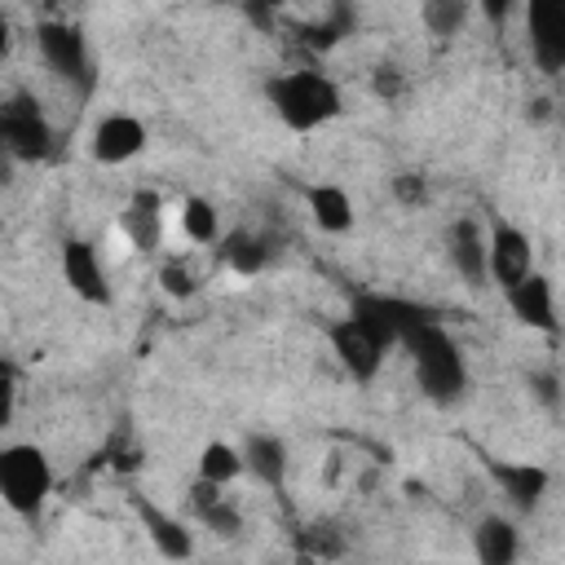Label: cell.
I'll return each mask as SVG.
<instances>
[{"label":"cell","mask_w":565,"mask_h":565,"mask_svg":"<svg viewBox=\"0 0 565 565\" xmlns=\"http://www.w3.org/2000/svg\"><path fill=\"white\" fill-rule=\"evenodd\" d=\"M243 472V450H234V446H225V441H207L203 450H199V477H207V481H234Z\"/></svg>","instance_id":"22"},{"label":"cell","mask_w":565,"mask_h":565,"mask_svg":"<svg viewBox=\"0 0 565 565\" xmlns=\"http://www.w3.org/2000/svg\"><path fill=\"white\" fill-rule=\"evenodd\" d=\"M53 490V463L40 446L13 441L0 450V494L18 516H35Z\"/></svg>","instance_id":"3"},{"label":"cell","mask_w":565,"mask_h":565,"mask_svg":"<svg viewBox=\"0 0 565 565\" xmlns=\"http://www.w3.org/2000/svg\"><path fill=\"white\" fill-rule=\"evenodd\" d=\"M252 4H265V9H274V13H278V9H282V4H291V0H252Z\"/></svg>","instance_id":"30"},{"label":"cell","mask_w":565,"mask_h":565,"mask_svg":"<svg viewBox=\"0 0 565 565\" xmlns=\"http://www.w3.org/2000/svg\"><path fill=\"white\" fill-rule=\"evenodd\" d=\"M525 274H534L530 238H525L516 225H494V234H490V278L508 291V287H516Z\"/></svg>","instance_id":"12"},{"label":"cell","mask_w":565,"mask_h":565,"mask_svg":"<svg viewBox=\"0 0 565 565\" xmlns=\"http://www.w3.org/2000/svg\"><path fill=\"white\" fill-rule=\"evenodd\" d=\"M327 340H331V353H335V362L358 380V384H366V380H375L380 375V366H384V344L371 335V327H362L353 313L349 318H340V322H331L327 327Z\"/></svg>","instance_id":"8"},{"label":"cell","mask_w":565,"mask_h":565,"mask_svg":"<svg viewBox=\"0 0 565 565\" xmlns=\"http://www.w3.org/2000/svg\"><path fill=\"white\" fill-rule=\"evenodd\" d=\"M446 256L459 269V278L468 287H486L490 282V243L481 238L477 221H455L446 230Z\"/></svg>","instance_id":"11"},{"label":"cell","mask_w":565,"mask_h":565,"mask_svg":"<svg viewBox=\"0 0 565 565\" xmlns=\"http://www.w3.org/2000/svg\"><path fill=\"white\" fill-rule=\"evenodd\" d=\"M159 282H163V291H168V296H177V300H185V296H194V291H199L194 274H190L181 260H168V265L159 269Z\"/></svg>","instance_id":"25"},{"label":"cell","mask_w":565,"mask_h":565,"mask_svg":"<svg viewBox=\"0 0 565 565\" xmlns=\"http://www.w3.org/2000/svg\"><path fill=\"white\" fill-rule=\"evenodd\" d=\"M243 468L256 477V481H265V486H282V477H287V446L278 441V437H269V433H252L247 441H243Z\"/></svg>","instance_id":"16"},{"label":"cell","mask_w":565,"mask_h":565,"mask_svg":"<svg viewBox=\"0 0 565 565\" xmlns=\"http://www.w3.org/2000/svg\"><path fill=\"white\" fill-rule=\"evenodd\" d=\"M393 194H397L406 207H419V203L428 199V185H424V177H415V172H397V177H393Z\"/></svg>","instance_id":"26"},{"label":"cell","mask_w":565,"mask_h":565,"mask_svg":"<svg viewBox=\"0 0 565 565\" xmlns=\"http://www.w3.org/2000/svg\"><path fill=\"white\" fill-rule=\"evenodd\" d=\"M137 516L146 521V530H150L159 556H168V561H185V556H194V539H190V530H185L181 521H172L168 512H159L154 503H141V499H137Z\"/></svg>","instance_id":"18"},{"label":"cell","mask_w":565,"mask_h":565,"mask_svg":"<svg viewBox=\"0 0 565 565\" xmlns=\"http://www.w3.org/2000/svg\"><path fill=\"white\" fill-rule=\"evenodd\" d=\"M402 349L411 353V366H415L419 393H424L428 402L450 406V402H459V397H463V388H468V366H463L459 344L441 331V322H437V318H433V322H424V327H415V331L402 340Z\"/></svg>","instance_id":"1"},{"label":"cell","mask_w":565,"mask_h":565,"mask_svg":"<svg viewBox=\"0 0 565 565\" xmlns=\"http://www.w3.org/2000/svg\"><path fill=\"white\" fill-rule=\"evenodd\" d=\"M0 141L22 163H35L53 150V128H49V119H44V110L31 93H13L0 106Z\"/></svg>","instance_id":"4"},{"label":"cell","mask_w":565,"mask_h":565,"mask_svg":"<svg viewBox=\"0 0 565 565\" xmlns=\"http://www.w3.org/2000/svg\"><path fill=\"white\" fill-rule=\"evenodd\" d=\"M371 88H375V97H402L406 93V79H402V71L397 66H380L375 75H371Z\"/></svg>","instance_id":"27"},{"label":"cell","mask_w":565,"mask_h":565,"mask_svg":"<svg viewBox=\"0 0 565 565\" xmlns=\"http://www.w3.org/2000/svg\"><path fill=\"white\" fill-rule=\"evenodd\" d=\"M221 256H225V265H230L234 274H243V278H252V274H260V269L269 265V243H265L260 234H247V230H234V234L225 238V247H221Z\"/></svg>","instance_id":"20"},{"label":"cell","mask_w":565,"mask_h":565,"mask_svg":"<svg viewBox=\"0 0 565 565\" xmlns=\"http://www.w3.org/2000/svg\"><path fill=\"white\" fill-rule=\"evenodd\" d=\"M468 4L472 0H424V26L433 35H455L468 22Z\"/></svg>","instance_id":"24"},{"label":"cell","mask_w":565,"mask_h":565,"mask_svg":"<svg viewBox=\"0 0 565 565\" xmlns=\"http://www.w3.org/2000/svg\"><path fill=\"white\" fill-rule=\"evenodd\" d=\"M146 150V124L132 119V115H106L97 119L93 128V159L115 168V163H128L132 154Z\"/></svg>","instance_id":"10"},{"label":"cell","mask_w":565,"mask_h":565,"mask_svg":"<svg viewBox=\"0 0 565 565\" xmlns=\"http://www.w3.org/2000/svg\"><path fill=\"white\" fill-rule=\"evenodd\" d=\"M305 199H309V216L318 230H327V234L353 230V199L344 194V185H309Z\"/></svg>","instance_id":"17"},{"label":"cell","mask_w":565,"mask_h":565,"mask_svg":"<svg viewBox=\"0 0 565 565\" xmlns=\"http://www.w3.org/2000/svg\"><path fill=\"white\" fill-rule=\"evenodd\" d=\"M349 313H353L362 327H371V335H375L384 349L402 344L415 327H424V322L437 318L428 305H415V300H402V296H375V291L358 296Z\"/></svg>","instance_id":"5"},{"label":"cell","mask_w":565,"mask_h":565,"mask_svg":"<svg viewBox=\"0 0 565 565\" xmlns=\"http://www.w3.org/2000/svg\"><path fill=\"white\" fill-rule=\"evenodd\" d=\"M265 97L274 106V115L291 128V132H313L322 128L327 119L340 115V88L318 75V71H287V75H274L265 84Z\"/></svg>","instance_id":"2"},{"label":"cell","mask_w":565,"mask_h":565,"mask_svg":"<svg viewBox=\"0 0 565 565\" xmlns=\"http://www.w3.org/2000/svg\"><path fill=\"white\" fill-rule=\"evenodd\" d=\"M353 26H358V13H353L344 0H335V9H331V18H327V22L305 26V44H309V49H331V44H335V40H344Z\"/></svg>","instance_id":"23"},{"label":"cell","mask_w":565,"mask_h":565,"mask_svg":"<svg viewBox=\"0 0 565 565\" xmlns=\"http://www.w3.org/2000/svg\"><path fill=\"white\" fill-rule=\"evenodd\" d=\"M181 230L190 243H216L221 238V216L207 199H185L181 203Z\"/></svg>","instance_id":"21"},{"label":"cell","mask_w":565,"mask_h":565,"mask_svg":"<svg viewBox=\"0 0 565 565\" xmlns=\"http://www.w3.org/2000/svg\"><path fill=\"white\" fill-rule=\"evenodd\" d=\"M525 40L539 71H565V0H525Z\"/></svg>","instance_id":"6"},{"label":"cell","mask_w":565,"mask_h":565,"mask_svg":"<svg viewBox=\"0 0 565 565\" xmlns=\"http://www.w3.org/2000/svg\"><path fill=\"white\" fill-rule=\"evenodd\" d=\"M472 547L481 565H508L516 561V530L503 516H481V525L472 530Z\"/></svg>","instance_id":"19"},{"label":"cell","mask_w":565,"mask_h":565,"mask_svg":"<svg viewBox=\"0 0 565 565\" xmlns=\"http://www.w3.org/2000/svg\"><path fill=\"white\" fill-rule=\"evenodd\" d=\"M119 225H124V234H128V243L137 252H154L159 238H163V203H159V194H150V190L132 194L124 203V212H119Z\"/></svg>","instance_id":"15"},{"label":"cell","mask_w":565,"mask_h":565,"mask_svg":"<svg viewBox=\"0 0 565 565\" xmlns=\"http://www.w3.org/2000/svg\"><path fill=\"white\" fill-rule=\"evenodd\" d=\"M490 477H494V486L508 494V503L516 512H534L543 503V494H547V481H552L547 468L516 463V459H490Z\"/></svg>","instance_id":"13"},{"label":"cell","mask_w":565,"mask_h":565,"mask_svg":"<svg viewBox=\"0 0 565 565\" xmlns=\"http://www.w3.org/2000/svg\"><path fill=\"white\" fill-rule=\"evenodd\" d=\"M199 516H203V525H212L216 534H234V530H238V512H234L225 499H221V503H212V508H207V512H199Z\"/></svg>","instance_id":"28"},{"label":"cell","mask_w":565,"mask_h":565,"mask_svg":"<svg viewBox=\"0 0 565 565\" xmlns=\"http://www.w3.org/2000/svg\"><path fill=\"white\" fill-rule=\"evenodd\" d=\"M62 278L79 300L110 305V282H106V269H102V256H97L93 243H84V238L62 243Z\"/></svg>","instance_id":"9"},{"label":"cell","mask_w":565,"mask_h":565,"mask_svg":"<svg viewBox=\"0 0 565 565\" xmlns=\"http://www.w3.org/2000/svg\"><path fill=\"white\" fill-rule=\"evenodd\" d=\"M508 309L516 313V322H525L534 331H556V300H552V282L543 274H525L516 287H508Z\"/></svg>","instance_id":"14"},{"label":"cell","mask_w":565,"mask_h":565,"mask_svg":"<svg viewBox=\"0 0 565 565\" xmlns=\"http://www.w3.org/2000/svg\"><path fill=\"white\" fill-rule=\"evenodd\" d=\"M512 4H516V0H477V9H481V13H486L494 26H503V22H508Z\"/></svg>","instance_id":"29"},{"label":"cell","mask_w":565,"mask_h":565,"mask_svg":"<svg viewBox=\"0 0 565 565\" xmlns=\"http://www.w3.org/2000/svg\"><path fill=\"white\" fill-rule=\"evenodd\" d=\"M35 49H40V57L49 62V71L57 79H71V84H88L93 79L88 44H84L79 26H71V22H40L35 26Z\"/></svg>","instance_id":"7"}]
</instances>
